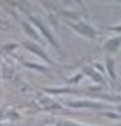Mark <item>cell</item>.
I'll use <instances>...</instances> for the list:
<instances>
[{"instance_id": "obj_4", "label": "cell", "mask_w": 121, "mask_h": 126, "mask_svg": "<svg viewBox=\"0 0 121 126\" xmlns=\"http://www.w3.org/2000/svg\"><path fill=\"white\" fill-rule=\"evenodd\" d=\"M65 107L69 109H109V105H105L98 100H89V98H75V100H65Z\"/></svg>"}, {"instance_id": "obj_3", "label": "cell", "mask_w": 121, "mask_h": 126, "mask_svg": "<svg viewBox=\"0 0 121 126\" xmlns=\"http://www.w3.org/2000/svg\"><path fill=\"white\" fill-rule=\"evenodd\" d=\"M19 47H23V49H26L28 53H32V54H35L37 58H40L44 63H46V67H53V65H56V61L49 58V54L46 53V49H44L42 46L32 42V40H23V42L19 44Z\"/></svg>"}, {"instance_id": "obj_11", "label": "cell", "mask_w": 121, "mask_h": 126, "mask_svg": "<svg viewBox=\"0 0 121 126\" xmlns=\"http://www.w3.org/2000/svg\"><path fill=\"white\" fill-rule=\"evenodd\" d=\"M19 47V44L18 42H11V44H4L2 47H0V53L2 54H11V53H14Z\"/></svg>"}, {"instance_id": "obj_14", "label": "cell", "mask_w": 121, "mask_h": 126, "mask_svg": "<svg viewBox=\"0 0 121 126\" xmlns=\"http://www.w3.org/2000/svg\"><path fill=\"white\" fill-rule=\"evenodd\" d=\"M107 32H114L116 35L121 33V25H116V26H107Z\"/></svg>"}, {"instance_id": "obj_9", "label": "cell", "mask_w": 121, "mask_h": 126, "mask_svg": "<svg viewBox=\"0 0 121 126\" xmlns=\"http://www.w3.org/2000/svg\"><path fill=\"white\" fill-rule=\"evenodd\" d=\"M105 77H109L112 82L118 81V77H116V72H114V61L111 58H105Z\"/></svg>"}, {"instance_id": "obj_10", "label": "cell", "mask_w": 121, "mask_h": 126, "mask_svg": "<svg viewBox=\"0 0 121 126\" xmlns=\"http://www.w3.org/2000/svg\"><path fill=\"white\" fill-rule=\"evenodd\" d=\"M83 79H84V75H83L81 72H75L74 75H70V77L67 79V86H70V88H74L75 84H79V82L83 81Z\"/></svg>"}, {"instance_id": "obj_2", "label": "cell", "mask_w": 121, "mask_h": 126, "mask_svg": "<svg viewBox=\"0 0 121 126\" xmlns=\"http://www.w3.org/2000/svg\"><path fill=\"white\" fill-rule=\"evenodd\" d=\"M65 25H67L70 30H74L75 33H79L81 37L88 39V40H95V39L100 35V32H98L97 28H93L88 21H65Z\"/></svg>"}, {"instance_id": "obj_15", "label": "cell", "mask_w": 121, "mask_h": 126, "mask_svg": "<svg viewBox=\"0 0 121 126\" xmlns=\"http://www.w3.org/2000/svg\"><path fill=\"white\" fill-rule=\"evenodd\" d=\"M5 110H7L5 107H0V121H4V119H5Z\"/></svg>"}, {"instance_id": "obj_7", "label": "cell", "mask_w": 121, "mask_h": 126, "mask_svg": "<svg viewBox=\"0 0 121 126\" xmlns=\"http://www.w3.org/2000/svg\"><path fill=\"white\" fill-rule=\"evenodd\" d=\"M119 44H121V35L107 37V40L102 44V49H104L105 53H109V54H116V53L119 51Z\"/></svg>"}, {"instance_id": "obj_1", "label": "cell", "mask_w": 121, "mask_h": 126, "mask_svg": "<svg viewBox=\"0 0 121 126\" xmlns=\"http://www.w3.org/2000/svg\"><path fill=\"white\" fill-rule=\"evenodd\" d=\"M26 21L32 25L37 32H39V35L42 37V40H46L48 44H51L53 46V49L62 56V58H65V53L62 51V46H60V42L56 40V37L53 35V32H51V28L48 26V23L44 21L40 16H35V14H32V12H28L26 14Z\"/></svg>"}, {"instance_id": "obj_12", "label": "cell", "mask_w": 121, "mask_h": 126, "mask_svg": "<svg viewBox=\"0 0 121 126\" xmlns=\"http://www.w3.org/2000/svg\"><path fill=\"white\" fill-rule=\"evenodd\" d=\"M21 117V114L18 112V110H14V109H7L5 110V119H9V121H18Z\"/></svg>"}, {"instance_id": "obj_8", "label": "cell", "mask_w": 121, "mask_h": 126, "mask_svg": "<svg viewBox=\"0 0 121 126\" xmlns=\"http://www.w3.org/2000/svg\"><path fill=\"white\" fill-rule=\"evenodd\" d=\"M18 60L21 61V65H23L25 68H28V70H35V72H40V74H49V72H51V68L46 67V65H40V63H32V61H26V60H23V58H18Z\"/></svg>"}, {"instance_id": "obj_6", "label": "cell", "mask_w": 121, "mask_h": 126, "mask_svg": "<svg viewBox=\"0 0 121 126\" xmlns=\"http://www.w3.org/2000/svg\"><path fill=\"white\" fill-rule=\"evenodd\" d=\"M19 25H21V28H23V32H25V35L28 37V40H32V42H35V44H39V46H42V37L39 35V32L30 25L26 19H21L19 21Z\"/></svg>"}, {"instance_id": "obj_13", "label": "cell", "mask_w": 121, "mask_h": 126, "mask_svg": "<svg viewBox=\"0 0 121 126\" xmlns=\"http://www.w3.org/2000/svg\"><path fill=\"white\" fill-rule=\"evenodd\" d=\"M102 116H105V117H112L114 121H118L119 119V114L118 112H107V110H104V112H100Z\"/></svg>"}, {"instance_id": "obj_5", "label": "cell", "mask_w": 121, "mask_h": 126, "mask_svg": "<svg viewBox=\"0 0 121 126\" xmlns=\"http://www.w3.org/2000/svg\"><path fill=\"white\" fill-rule=\"evenodd\" d=\"M84 77H89L91 81L97 84V86H102V88H109V84H107V79L105 77H102L98 72H95L93 68H91V65H84L81 70H79Z\"/></svg>"}]
</instances>
